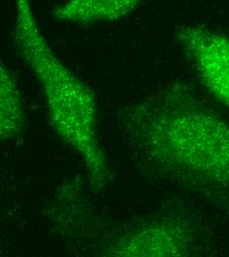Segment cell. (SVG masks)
Masks as SVG:
<instances>
[{"mask_svg": "<svg viewBox=\"0 0 229 257\" xmlns=\"http://www.w3.org/2000/svg\"><path fill=\"white\" fill-rule=\"evenodd\" d=\"M119 128L147 172L210 200H229V124L182 81L127 107Z\"/></svg>", "mask_w": 229, "mask_h": 257, "instance_id": "obj_1", "label": "cell"}, {"mask_svg": "<svg viewBox=\"0 0 229 257\" xmlns=\"http://www.w3.org/2000/svg\"><path fill=\"white\" fill-rule=\"evenodd\" d=\"M13 41L38 79L57 135L83 162L92 187L101 191L112 174L98 138V104L93 90L53 52L40 29L31 0H14Z\"/></svg>", "mask_w": 229, "mask_h": 257, "instance_id": "obj_2", "label": "cell"}, {"mask_svg": "<svg viewBox=\"0 0 229 257\" xmlns=\"http://www.w3.org/2000/svg\"><path fill=\"white\" fill-rule=\"evenodd\" d=\"M50 218L62 235L100 256H188L195 251L196 229L187 218L162 215L111 229L77 187L58 197Z\"/></svg>", "mask_w": 229, "mask_h": 257, "instance_id": "obj_3", "label": "cell"}, {"mask_svg": "<svg viewBox=\"0 0 229 257\" xmlns=\"http://www.w3.org/2000/svg\"><path fill=\"white\" fill-rule=\"evenodd\" d=\"M175 35L204 88L229 108L228 36L198 25L181 26Z\"/></svg>", "mask_w": 229, "mask_h": 257, "instance_id": "obj_4", "label": "cell"}, {"mask_svg": "<svg viewBox=\"0 0 229 257\" xmlns=\"http://www.w3.org/2000/svg\"><path fill=\"white\" fill-rule=\"evenodd\" d=\"M142 0H66L56 6V20L75 24L114 22L132 13Z\"/></svg>", "mask_w": 229, "mask_h": 257, "instance_id": "obj_5", "label": "cell"}, {"mask_svg": "<svg viewBox=\"0 0 229 257\" xmlns=\"http://www.w3.org/2000/svg\"><path fill=\"white\" fill-rule=\"evenodd\" d=\"M26 117L17 78L11 69L1 64L0 69V137L4 143L23 135Z\"/></svg>", "mask_w": 229, "mask_h": 257, "instance_id": "obj_6", "label": "cell"}]
</instances>
